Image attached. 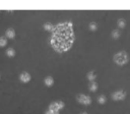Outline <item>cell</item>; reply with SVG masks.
I'll return each mask as SVG.
<instances>
[{
    "mask_svg": "<svg viewBox=\"0 0 130 114\" xmlns=\"http://www.w3.org/2000/svg\"><path fill=\"white\" fill-rule=\"evenodd\" d=\"M129 57L126 52H119L114 56V61L118 65H124L128 62Z\"/></svg>",
    "mask_w": 130,
    "mask_h": 114,
    "instance_id": "obj_1",
    "label": "cell"
},
{
    "mask_svg": "<svg viewBox=\"0 0 130 114\" xmlns=\"http://www.w3.org/2000/svg\"><path fill=\"white\" fill-rule=\"evenodd\" d=\"M64 107V104H63V102H54V103H52L51 105H50V107H49V110L52 112V113H54V114H59V110L60 109H62Z\"/></svg>",
    "mask_w": 130,
    "mask_h": 114,
    "instance_id": "obj_2",
    "label": "cell"
},
{
    "mask_svg": "<svg viewBox=\"0 0 130 114\" xmlns=\"http://www.w3.org/2000/svg\"><path fill=\"white\" fill-rule=\"evenodd\" d=\"M76 99H77V101H78L79 103H81V104H83V105H89V104L91 103V99H90L88 96L83 95V94L78 95V96L76 97Z\"/></svg>",
    "mask_w": 130,
    "mask_h": 114,
    "instance_id": "obj_3",
    "label": "cell"
},
{
    "mask_svg": "<svg viewBox=\"0 0 130 114\" xmlns=\"http://www.w3.org/2000/svg\"><path fill=\"white\" fill-rule=\"evenodd\" d=\"M125 96H126L125 92L122 91V90H119V91L115 92V93L112 95V98H113V100H115V101H120V100H123V99L125 98Z\"/></svg>",
    "mask_w": 130,
    "mask_h": 114,
    "instance_id": "obj_4",
    "label": "cell"
},
{
    "mask_svg": "<svg viewBox=\"0 0 130 114\" xmlns=\"http://www.w3.org/2000/svg\"><path fill=\"white\" fill-rule=\"evenodd\" d=\"M19 78H20V80H21L22 82H28V81L30 80V75H29L28 72H25V71H24V72L20 73Z\"/></svg>",
    "mask_w": 130,
    "mask_h": 114,
    "instance_id": "obj_5",
    "label": "cell"
},
{
    "mask_svg": "<svg viewBox=\"0 0 130 114\" xmlns=\"http://www.w3.org/2000/svg\"><path fill=\"white\" fill-rule=\"evenodd\" d=\"M5 35H6V37L9 38V39H13V38L15 37V32H14V30H12V28H8V30L6 31V33H5Z\"/></svg>",
    "mask_w": 130,
    "mask_h": 114,
    "instance_id": "obj_6",
    "label": "cell"
},
{
    "mask_svg": "<svg viewBox=\"0 0 130 114\" xmlns=\"http://www.w3.org/2000/svg\"><path fill=\"white\" fill-rule=\"evenodd\" d=\"M44 81H45V84L48 86V87H51V86L54 83V79H53V77H51V76H47Z\"/></svg>",
    "mask_w": 130,
    "mask_h": 114,
    "instance_id": "obj_7",
    "label": "cell"
},
{
    "mask_svg": "<svg viewBox=\"0 0 130 114\" xmlns=\"http://www.w3.org/2000/svg\"><path fill=\"white\" fill-rule=\"evenodd\" d=\"M96 89H98V83L95 81H91L89 84V90L91 92H94V91H96Z\"/></svg>",
    "mask_w": 130,
    "mask_h": 114,
    "instance_id": "obj_8",
    "label": "cell"
},
{
    "mask_svg": "<svg viewBox=\"0 0 130 114\" xmlns=\"http://www.w3.org/2000/svg\"><path fill=\"white\" fill-rule=\"evenodd\" d=\"M6 54H7V56H9V57H13V56L15 55V51H14L12 48H9V49L6 50Z\"/></svg>",
    "mask_w": 130,
    "mask_h": 114,
    "instance_id": "obj_9",
    "label": "cell"
},
{
    "mask_svg": "<svg viewBox=\"0 0 130 114\" xmlns=\"http://www.w3.org/2000/svg\"><path fill=\"white\" fill-rule=\"evenodd\" d=\"M87 78H88L90 81H94V78H95V74H94V72H92V71L88 72V73H87Z\"/></svg>",
    "mask_w": 130,
    "mask_h": 114,
    "instance_id": "obj_10",
    "label": "cell"
},
{
    "mask_svg": "<svg viewBox=\"0 0 130 114\" xmlns=\"http://www.w3.org/2000/svg\"><path fill=\"white\" fill-rule=\"evenodd\" d=\"M7 44V40L4 37H0V47H4Z\"/></svg>",
    "mask_w": 130,
    "mask_h": 114,
    "instance_id": "obj_11",
    "label": "cell"
},
{
    "mask_svg": "<svg viewBox=\"0 0 130 114\" xmlns=\"http://www.w3.org/2000/svg\"><path fill=\"white\" fill-rule=\"evenodd\" d=\"M44 28L46 31H54V27H53V25L51 23H45L44 24Z\"/></svg>",
    "mask_w": 130,
    "mask_h": 114,
    "instance_id": "obj_12",
    "label": "cell"
},
{
    "mask_svg": "<svg viewBox=\"0 0 130 114\" xmlns=\"http://www.w3.org/2000/svg\"><path fill=\"white\" fill-rule=\"evenodd\" d=\"M112 37H113L114 39H118V38L120 37V32H119L118 30L113 31V33H112Z\"/></svg>",
    "mask_w": 130,
    "mask_h": 114,
    "instance_id": "obj_13",
    "label": "cell"
},
{
    "mask_svg": "<svg viewBox=\"0 0 130 114\" xmlns=\"http://www.w3.org/2000/svg\"><path fill=\"white\" fill-rule=\"evenodd\" d=\"M98 101H99L100 104H105V103H106V97L102 95V96H100V97L98 98Z\"/></svg>",
    "mask_w": 130,
    "mask_h": 114,
    "instance_id": "obj_14",
    "label": "cell"
},
{
    "mask_svg": "<svg viewBox=\"0 0 130 114\" xmlns=\"http://www.w3.org/2000/svg\"><path fill=\"white\" fill-rule=\"evenodd\" d=\"M118 25H119L120 27H124V26H125V20L122 19V18L119 19V20H118Z\"/></svg>",
    "mask_w": 130,
    "mask_h": 114,
    "instance_id": "obj_15",
    "label": "cell"
},
{
    "mask_svg": "<svg viewBox=\"0 0 130 114\" xmlns=\"http://www.w3.org/2000/svg\"><path fill=\"white\" fill-rule=\"evenodd\" d=\"M89 28H90L91 31H95V30H96V24H95L94 22H91V23L89 24Z\"/></svg>",
    "mask_w": 130,
    "mask_h": 114,
    "instance_id": "obj_16",
    "label": "cell"
},
{
    "mask_svg": "<svg viewBox=\"0 0 130 114\" xmlns=\"http://www.w3.org/2000/svg\"><path fill=\"white\" fill-rule=\"evenodd\" d=\"M47 114H54V113H52L50 110H48V111H47Z\"/></svg>",
    "mask_w": 130,
    "mask_h": 114,
    "instance_id": "obj_17",
    "label": "cell"
},
{
    "mask_svg": "<svg viewBox=\"0 0 130 114\" xmlns=\"http://www.w3.org/2000/svg\"><path fill=\"white\" fill-rule=\"evenodd\" d=\"M80 114H87L86 112H82V113H80Z\"/></svg>",
    "mask_w": 130,
    "mask_h": 114,
    "instance_id": "obj_18",
    "label": "cell"
}]
</instances>
